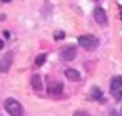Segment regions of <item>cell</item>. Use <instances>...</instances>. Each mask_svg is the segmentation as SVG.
<instances>
[{
	"instance_id": "8fae6325",
	"label": "cell",
	"mask_w": 122,
	"mask_h": 116,
	"mask_svg": "<svg viewBox=\"0 0 122 116\" xmlns=\"http://www.w3.org/2000/svg\"><path fill=\"white\" fill-rule=\"evenodd\" d=\"M46 57H48V53H38L36 59H34V65H36V67H42V65L46 63Z\"/></svg>"
},
{
	"instance_id": "9a60e30c",
	"label": "cell",
	"mask_w": 122,
	"mask_h": 116,
	"mask_svg": "<svg viewBox=\"0 0 122 116\" xmlns=\"http://www.w3.org/2000/svg\"><path fill=\"white\" fill-rule=\"evenodd\" d=\"M120 17H122V10H120Z\"/></svg>"
},
{
	"instance_id": "2e32d148",
	"label": "cell",
	"mask_w": 122,
	"mask_h": 116,
	"mask_svg": "<svg viewBox=\"0 0 122 116\" xmlns=\"http://www.w3.org/2000/svg\"><path fill=\"white\" fill-rule=\"evenodd\" d=\"M4 2H10V0H4Z\"/></svg>"
},
{
	"instance_id": "4fadbf2b",
	"label": "cell",
	"mask_w": 122,
	"mask_h": 116,
	"mask_svg": "<svg viewBox=\"0 0 122 116\" xmlns=\"http://www.w3.org/2000/svg\"><path fill=\"white\" fill-rule=\"evenodd\" d=\"M72 116H90V114H88L86 110H76V112H74Z\"/></svg>"
},
{
	"instance_id": "7c38bea8",
	"label": "cell",
	"mask_w": 122,
	"mask_h": 116,
	"mask_svg": "<svg viewBox=\"0 0 122 116\" xmlns=\"http://www.w3.org/2000/svg\"><path fill=\"white\" fill-rule=\"evenodd\" d=\"M53 38H55V40H63V38H65V32H55Z\"/></svg>"
},
{
	"instance_id": "52a82bcc",
	"label": "cell",
	"mask_w": 122,
	"mask_h": 116,
	"mask_svg": "<svg viewBox=\"0 0 122 116\" xmlns=\"http://www.w3.org/2000/svg\"><path fill=\"white\" fill-rule=\"evenodd\" d=\"M30 87L34 91H42V76L40 74H32L30 76Z\"/></svg>"
},
{
	"instance_id": "3957f363",
	"label": "cell",
	"mask_w": 122,
	"mask_h": 116,
	"mask_svg": "<svg viewBox=\"0 0 122 116\" xmlns=\"http://www.w3.org/2000/svg\"><path fill=\"white\" fill-rule=\"evenodd\" d=\"M59 57L63 59V61H72L74 57H76V46H63L61 49H59Z\"/></svg>"
},
{
	"instance_id": "9c48e42d",
	"label": "cell",
	"mask_w": 122,
	"mask_h": 116,
	"mask_svg": "<svg viewBox=\"0 0 122 116\" xmlns=\"http://www.w3.org/2000/svg\"><path fill=\"white\" fill-rule=\"evenodd\" d=\"M65 76H67L69 80H72V82H78V80H80V72H78L76 68H65Z\"/></svg>"
},
{
	"instance_id": "6da1fadb",
	"label": "cell",
	"mask_w": 122,
	"mask_h": 116,
	"mask_svg": "<svg viewBox=\"0 0 122 116\" xmlns=\"http://www.w3.org/2000/svg\"><path fill=\"white\" fill-rule=\"evenodd\" d=\"M4 108H6V112H8L10 116H23V114H25L21 103H19L17 99H13V97H8V99L4 101Z\"/></svg>"
},
{
	"instance_id": "8992f818",
	"label": "cell",
	"mask_w": 122,
	"mask_h": 116,
	"mask_svg": "<svg viewBox=\"0 0 122 116\" xmlns=\"http://www.w3.org/2000/svg\"><path fill=\"white\" fill-rule=\"evenodd\" d=\"M118 89H122V74H116L111 78V93H116Z\"/></svg>"
},
{
	"instance_id": "30bf717a",
	"label": "cell",
	"mask_w": 122,
	"mask_h": 116,
	"mask_svg": "<svg viewBox=\"0 0 122 116\" xmlns=\"http://www.w3.org/2000/svg\"><path fill=\"white\" fill-rule=\"evenodd\" d=\"M90 101H105V97L101 95V91H99V87H92V91H90Z\"/></svg>"
},
{
	"instance_id": "277c9868",
	"label": "cell",
	"mask_w": 122,
	"mask_h": 116,
	"mask_svg": "<svg viewBox=\"0 0 122 116\" xmlns=\"http://www.w3.org/2000/svg\"><path fill=\"white\" fill-rule=\"evenodd\" d=\"M93 17H95V23L101 25V27H105V25L109 23V19H107V11H105L103 8H95V10H93Z\"/></svg>"
},
{
	"instance_id": "5b68a950",
	"label": "cell",
	"mask_w": 122,
	"mask_h": 116,
	"mask_svg": "<svg viewBox=\"0 0 122 116\" xmlns=\"http://www.w3.org/2000/svg\"><path fill=\"white\" fill-rule=\"evenodd\" d=\"M48 93H50L51 97H59V95L63 93V84H61V82H50V84H48Z\"/></svg>"
},
{
	"instance_id": "ba28073f",
	"label": "cell",
	"mask_w": 122,
	"mask_h": 116,
	"mask_svg": "<svg viewBox=\"0 0 122 116\" xmlns=\"http://www.w3.org/2000/svg\"><path fill=\"white\" fill-rule=\"evenodd\" d=\"M10 67H11V53H6L4 59L0 61V70H2V72H8Z\"/></svg>"
},
{
	"instance_id": "7a4b0ae2",
	"label": "cell",
	"mask_w": 122,
	"mask_h": 116,
	"mask_svg": "<svg viewBox=\"0 0 122 116\" xmlns=\"http://www.w3.org/2000/svg\"><path fill=\"white\" fill-rule=\"evenodd\" d=\"M78 44H80L84 49L92 51V49H95V48L99 46V38L93 36V34H82V36L78 38Z\"/></svg>"
},
{
	"instance_id": "5bb4252c",
	"label": "cell",
	"mask_w": 122,
	"mask_h": 116,
	"mask_svg": "<svg viewBox=\"0 0 122 116\" xmlns=\"http://www.w3.org/2000/svg\"><path fill=\"white\" fill-rule=\"evenodd\" d=\"M2 48H4V40H0V49H2Z\"/></svg>"
}]
</instances>
